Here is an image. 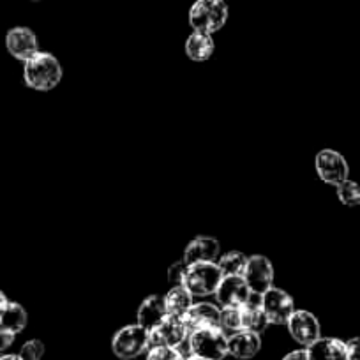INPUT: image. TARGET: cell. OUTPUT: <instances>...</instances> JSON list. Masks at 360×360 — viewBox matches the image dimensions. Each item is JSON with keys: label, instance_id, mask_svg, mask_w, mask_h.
I'll return each mask as SVG.
<instances>
[{"label": "cell", "instance_id": "1", "mask_svg": "<svg viewBox=\"0 0 360 360\" xmlns=\"http://www.w3.org/2000/svg\"><path fill=\"white\" fill-rule=\"evenodd\" d=\"M23 78L30 89L39 90V92L55 89L62 79L60 62L48 51H37L32 58L25 62Z\"/></svg>", "mask_w": 360, "mask_h": 360}, {"label": "cell", "instance_id": "2", "mask_svg": "<svg viewBox=\"0 0 360 360\" xmlns=\"http://www.w3.org/2000/svg\"><path fill=\"white\" fill-rule=\"evenodd\" d=\"M228 20V6L224 0H196L189 9V25L195 32L210 34L223 29Z\"/></svg>", "mask_w": 360, "mask_h": 360}, {"label": "cell", "instance_id": "3", "mask_svg": "<svg viewBox=\"0 0 360 360\" xmlns=\"http://www.w3.org/2000/svg\"><path fill=\"white\" fill-rule=\"evenodd\" d=\"M189 355L207 360H223L228 355V335L221 327L195 330L188 338Z\"/></svg>", "mask_w": 360, "mask_h": 360}, {"label": "cell", "instance_id": "4", "mask_svg": "<svg viewBox=\"0 0 360 360\" xmlns=\"http://www.w3.org/2000/svg\"><path fill=\"white\" fill-rule=\"evenodd\" d=\"M223 278L224 276L217 266V262L193 263V265H188L182 285L189 290L193 297H209L216 293Z\"/></svg>", "mask_w": 360, "mask_h": 360}, {"label": "cell", "instance_id": "5", "mask_svg": "<svg viewBox=\"0 0 360 360\" xmlns=\"http://www.w3.org/2000/svg\"><path fill=\"white\" fill-rule=\"evenodd\" d=\"M112 349L122 360L136 359L145 349H148V330L138 323L120 328L113 335Z\"/></svg>", "mask_w": 360, "mask_h": 360}, {"label": "cell", "instance_id": "6", "mask_svg": "<svg viewBox=\"0 0 360 360\" xmlns=\"http://www.w3.org/2000/svg\"><path fill=\"white\" fill-rule=\"evenodd\" d=\"M189 330L186 327L184 320L179 316L166 314L165 320L148 330V348L152 346H169V348H180L188 342Z\"/></svg>", "mask_w": 360, "mask_h": 360}, {"label": "cell", "instance_id": "7", "mask_svg": "<svg viewBox=\"0 0 360 360\" xmlns=\"http://www.w3.org/2000/svg\"><path fill=\"white\" fill-rule=\"evenodd\" d=\"M259 304L265 311L266 318L272 325H286L290 316L295 313V300L283 288L272 286L263 295H259Z\"/></svg>", "mask_w": 360, "mask_h": 360}, {"label": "cell", "instance_id": "8", "mask_svg": "<svg viewBox=\"0 0 360 360\" xmlns=\"http://www.w3.org/2000/svg\"><path fill=\"white\" fill-rule=\"evenodd\" d=\"M314 168H316L318 176L323 180L325 184L335 186L342 184L345 180H348L349 168L346 159L339 154L338 150L332 148H323L314 158Z\"/></svg>", "mask_w": 360, "mask_h": 360}, {"label": "cell", "instance_id": "9", "mask_svg": "<svg viewBox=\"0 0 360 360\" xmlns=\"http://www.w3.org/2000/svg\"><path fill=\"white\" fill-rule=\"evenodd\" d=\"M242 278L248 283L251 293L263 295L266 290L274 286V266H272V262L262 255L251 256V258H248V265H245Z\"/></svg>", "mask_w": 360, "mask_h": 360}, {"label": "cell", "instance_id": "10", "mask_svg": "<svg viewBox=\"0 0 360 360\" xmlns=\"http://www.w3.org/2000/svg\"><path fill=\"white\" fill-rule=\"evenodd\" d=\"M214 295L221 307H242L251 300L252 293L242 276H224Z\"/></svg>", "mask_w": 360, "mask_h": 360}, {"label": "cell", "instance_id": "11", "mask_svg": "<svg viewBox=\"0 0 360 360\" xmlns=\"http://www.w3.org/2000/svg\"><path fill=\"white\" fill-rule=\"evenodd\" d=\"M286 327H288L290 335H292L299 345L306 346V348L309 345H313L316 339L321 338L320 321H318V318L314 316L313 313H309V311L295 309V313L290 316Z\"/></svg>", "mask_w": 360, "mask_h": 360}, {"label": "cell", "instance_id": "12", "mask_svg": "<svg viewBox=\"0 0 360 360\" xmlns=\"http://www.w3.org/2000/svg\"><path fill=\"white\" fill-rule=\"evenodd\" d=\"M6 46L8 51L18 60L27 62L39 51L36 34L27 27H15L6 36Z\"/></svg>", "mask_w": 360, "mask_h": 360}, {"label": "cell", "instance_id": "13", "mask_svg": "<svg viewBox=\"0 0 360 360\" xmlns=\"http://www.w3.org/2000/svg\"><path fill=\"white\" fill-rule=\"evenodd\" d=\"M221 318V307L210 302H198L193 304L191 309L184 314V323L188 327L189 334L195 330H202V328L209 327H219Z\"/></svg>", "mask_w": 360, "mask_h": 360}, {"label": "cell", "instance_id": "14", "mask_svg": "<svg viewBox=\"0 0 360 360\" xmlns=\"http://www.w3.org/2000/svg\"><path fill=\"white\" fill-rule=\"evenodd\" d=\"M221 245L219 240L209 235H198L193 238L188 244L184 251V263L186 265H193V263H203V262H216L219 258Z\"/></svg>", "mask_w": 360, "mask_h": 360}, {"label": "cell", "instance_id": "15", "mask_svg": "<svg viewBox=\"0 0 360 360\" xmlns=\"http://www.w3.org/2000/svg\"><path fill=\"white\" fill-rule=\"evenodd\" d=\"M309 360H349L346 342L335 338H320L306 348Z\"/></svg>", "mask_w": 360, "mask_h": 360}, {"label": "cell", "instance_id": "16", "mask_svg": "<svg viewBox=\"0 0 360 360\" xmlns=\"http://www.w3.org/2000/svg\"><path fill=\"white\" fill-rule=\"evenodd\" d=\"M262 348L259 334L251 330H238L228 335V353L240 360L252 359Z\"/></svg>", "mask_w": 360, "mask_h": 360}, {"label": "cell", "instance_id": "17", "mask_svg": "<svg viewBox=\"0 0 360 360\" xmlns=\"http://www.w3.org/2000/svg\"><path fill=\"white\" fill-rule=\"evenodd\" d=\"M166 306H165V297L159 295H150L140 304L136 313L138 325H141L147 330H152L154 327H158L162 320L166 318Z\"/></svg>", "mask_w": 360, "mask_h": 360}, {"label": "cell", "instance_id": "18", "mask_svg": "<svg viewBox=\"0 0 360 360\" xmlns=\"http://www.w3.org/2000/svg\"><path fill=\"white\" fill-rule=\"evenodd\" d=\"M240 314L242 330H251L256 332V334H262L270 325L269 318H266L265 311H263L262 304H259V295H255V293H252L251 300L240 307Z\"/></svg>", "mask_w": 360, "mask_h": 360}, {"label": "cell", "instance_id": "19", "mask_svg": "<svg viewBox=\"0 0 360 360\" xmlns=\"http://www.w3.org/2000/svg\"><path fill=\"white\" fill-rule=\"evenodd\" d=\"M195 297L189 293V290L186 288L184 285L179 286H172L168 293L165 297V306H166V313L172 314V316H179L184 318V314L191 309V306Z\"/></svg>", "mask_w": 360, "mask_h": 360}, {"label": "cell", "instance_id": "20", "mask_svg": "<svg viewBox=\"0 0 360 360\" xmlns=\"http://www.w3.org/2000/svg\"><path fill=\"white\" fill-rule=\"evenodd\" d=\"M216 44L210 34L203 32H193L186 41V53L191 60L195 62H205L212 57Z\"/></svg>", "mask_w": 360, "mask_h": 360}, {"label": "cell", "instance_id": "21", "mask_svg": "<svg viewBox=\"0 0 360 360\" xmlns=\"http://www.w3.org/2000/svg\"><path fill=\"white\" fill-rule=\"evenodd\" d=\"M27 320L29 316H27L25 307L20 306L18 302H9L8 307L0 314V327L16 335L27 327Z\"/></svg>", "mask_w": 360, "mask_h": 360}, {"label": "cell", "instance_id": "22", "mask_svg": "<svg viewBox=\"0 0 360 360\" xmlns=\"http://www.w3.org/2000/svg\"><path fill=\"white\" fill-rule=\"evenodd\" d=\"M245 265H248V256L240 251H228L217 259V266L223 276H244Z\"/></svg>", "mask_w": 360, "mask_h": 360}, {"label": "cell", "instance_id": "23", "mask_svg": "<svg viewBox=\"0 0 360 360\" xmlns=\"http://www.w3.org/2000/svg\"><path fill=\"white\" fill-rule=\"evenodd\" d=\"M338 198L342 205L359 207L360 205V186L349 179L345 180L342 184L338 186Z\"/></svg>", "mask_w": 360, "mask_h": 360}, {"label": "cell", "instance_id": "24", "mask_svg": "<svg viewBox=\"0 0 360 360\" xmlns=\"http://www.w3.org/2000/svg\"><path fill=\"white\" fill-rule=\"evenodd\" d=\"M219 327L224 332H231V334L242 330L240 307H221Z\"/></svg>", "mask_w": 360, "mask_h": 360}, {"label": "cell", "instance_id": "25", "mask_svg": "<svg viewBox=\"0 0 360 360\" xmlns=\"http://www.w3.org/2000/svg\"><path fill=\"white\" fill-rule=\"evenodd\" d=\"M186 356L180 353L179 348L169 346H152L148 348L147 360H184Z\"/></svg>", "mask_w": 360, "mask_h": 360}, {"label": "cell", "instance_id": "26", "mask_svg": "<svg viewBox=\"0 0 360 360\" xmlns=\"http://www.w3.org/2000/svg\"><path fill=\"white\" fill-rule=\"evenodd\" d=\"M44 355V345L39 339H30L25 345L22 346V352H20V356L23 360H41Z\"/></svg>", "mask_w": 360, "mask_h": 360}, {"label": "cell", "instance_id": "27", "mask_svg": "<svg viewBox=\"0 0 360 360\" xmlns=\"http://www.w3.org/2000/svg\"><path fill=\"white\" fill-rule=\"evenodd\" d=\"M186 270H188V265L184 263V259H179V262L172 263L166 270V278L168 281L172 283L173 286H179L184 283V276H186Z\"/></svg>", "mask_w": 360, "mask_h": 360}, {"label": "cell", "instance_id": "28", "mask_svg": "<svg viewBox=\"0 0 360 360\" xmlns=\"http://www.w3.org/2000/svg\"><path fill=\"white\" fill-rule=\"evenodd\" d=\"M346 342V349H348L349 360H360V338H353Z\"/></svg>", "mask_w": 360, "mask_h": 360}, {"label": "cell", "instance_id": "29", "mask_svg": "<svg viewBox=\"0 0 360 360\" xmlns=\"http://www.w3.org/2000/svg\"><path fill=\"white\" fill-rule=\"evenodd\" d=\"M13 341H15V334H11V332L4 330V328L0 327V353L8 349L13 345Z\"/></svg>", "mask_w": 360, "mask_h": 360}, {"label": "cell", "instance_id": "30", "mask_svg": "<svg viewBox=\"0 0 360 360\" xmlns=\"http://www.w3.org/2000/svg\"><path fill=\"white\" fill-rule=\"evenodd\" d=\"M283 360H309L306 349H295V352L288 353L286 356H283Z\"/></svg>", "mask_w": 360, "mask_h": 360}, {"label": "cell", "instance_id": "31", "mask_svg": "<svg viewBox=\"0 0 360 360\" xmlns=\"http://www.w3.org/2000/svg\"><path fill=\"white\" fill-rule=\"evenodd\" d=\"M8 304H9L8 297L4 295V292H0V314H2V311H4L6 307H8Z\"/></svg>", "mask_w": 360, "mask_h": 360}, {"label": "cell", "instance_id": "32", "mask_svg": "<svg viewBox=\"0 0 360 360\" xmlns=\"http://www.w3.org/2000/svg\"><path fill=\"white\" fill-rule=\"evenodd\" d=\"M0 360H23L20 355H0Z\"/></svg>", "mask_w": 360, "mask_h": 360}, {"label": "cell", "instance_id": "33", "mask_svg": "<svg viewBox=\"0 0 360 360\" xmlns=\"http://www.w3.org/2000/svg\"><path fill=\"white\" fill-rule=\"evenodd\" d=\"M184 360H207V359H202V356H196V355H189L186 356Z\"/></svg>", "mask_w": 360, "mask_h": 360}, {"label": "cell", "instance_id": "34", "mask_svg": "<svg viewBox=\"0 0 360 360\" xmlns=\"http://www.w3.org/2000/svg\"><path fill=\"white\" fill-rule=\"evenodd\" d=\"M32 2H39V0H32Z\"/></svg>", "mask_w": 360, "mask_h": 360}]
</instances>
